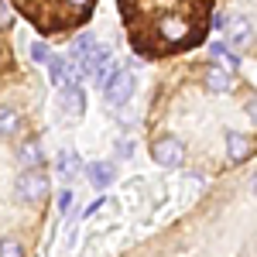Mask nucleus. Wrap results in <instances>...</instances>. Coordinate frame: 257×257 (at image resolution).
<instances>
[{"instance_id": "nucleus-1", "label": "nucleus", "mask_w": 257, "mask_h": 257, "mask_svg": "<svg viewBox=\"0 0 257 257\" xmlns=\"http://www.w3.org/2000/svg\"><path fill=\"white\" fill-rule=\"evenodd\" d=\"M120 24L141 59H178L213 35L216 0H117Z\"/></svg>"}, {"instance_id": "nucleus-2", "label": "nucleus", "mask_w": 257, "mask_h": 257, "mask_svg": "<svg viewBox=\"0 0 257 257\" xmlns=\"http://www.w3.org/2000/svg\"><path fill=\"white\" fill-rule=\"evenodd\" d=\"M14 18H24L41 38L62 41L82 31L93 14H96L99 0H4Z\"/></svg>"}, {"instance_id": "nucleus-3", "label": "nucleus", "mask_w": 257, "mask_h": 257, "mask_svg": "<svg viewBox=\"0 0 257 257\" xmlns=\"http://www.w3.org/2000/svg\"><path fill=\"white\" fill-rule=\"evenodd\" d=\"M11 35H14V11L0 0V93H7V89H14V86H21V82L28 79V72L14 59Z\"/></svg>"}, {"instance_id": "nucleus-4", "label": "nucleus", "mask_w": 257, "mask_h": 257, "mask_svg": "<svg viewBox=\"0 0 257 257\" xmlns=\"http://www.w3.org/2000/svg\"><path fill=\"white\" fill-rule=\"evenodd\" d=\"M134 72L131 69H110V76L103 79V103L106 106H123L127 99L134 96Z\"/></svg>"}, {"instance_id": "nucleus-5", "label": "nucleus", "mask_w": 257, "mask_h": 257, "mask_svg": "<svg viewBox=\"0 0 257 257\" xmlns=\"http://www.w3.org/2000/svg\"><path fill=\"white\" fill-rule=\"evenodd\" d=\"M59 110H65L72 120H82L86 113V93H82V82H65L59 89Z\"/></svg>"}, {"instance_id": "nucleus-6", "label": "nucleus", "mask_w": 257, "mask_h": 257, "mask_svg": "<svg viewBox=\"0 0 257 257\" xmlns=\"http://www.w3.org/2000/svg\"><path fill=\"white\" fill-rule=\"evenodd\" d=\"M93 45H96V38H93V31H86V28H82V31H76V35H72V41H69V65H76V62H82L86 59V55H89V48H93Z\"/></svg>"}, {"instance_id": "nucleus-7", "label": "nucleus", "mask_w": 257, "mask_h": 257, "mask_svg": "<svg viewBox=\"0 0 257 257\" xmlns=\"http://www.w3.org/2000/svg\"><path fill=\"white\" fill-rule=\"evenodd\" d=\"M45 65H48V82H52V89H62V86L69 82V62L52 52V59L45 62Z\"/></svg>"}, {"instance_id": "nucleus-8", "label": "nucleus", "mask_w": 257, "mask_h": 257, "mask_svg": "<svg viewBox=\"0 0 257 257\" xmlns=\"http://www.w3.org/2000/svg\"><path fill=\"white\" fill-rule=\"evenodd\" d=\"M82 168V161L76 151H62L59 158H55V175L62 178V182H69V178H76V172Z\"/></svg>"}, {"instance_id": "nucleus-9", "label": "nucleus", "mask_w": 257, "mask_h": 257, "mask_svg": "<svg viewBox=\"0 0 257 257\" xmlns=\"http://www.w3.org/2000/svg\"><path fill=\"white\" fill-rule=\"evenodd\" d=\"M86 172H89V182H93L96 189H106V185H110V182L117 178V168H113L110 161H93V165H89Z\"/></svg>"}, {"instance_id": "nucleus-10", "label": "nucleus", "mask_w": 257, "mask_h": 257, "mask_svg": "<svg viewBox=\"0 0 257 257\" xmlns=\"http://www.w3.org/2000/svg\"><path fill=\"white\" fill-rule=\"evenodd\" d=\"M31 59L41 62V65L52 59V48H48V41H35V45H31Z\"/></svg>"}, {"instance_id": "nucleus-11", "label": "nucleus", "mask_w": 257, "mask_h": 257, "mask_svg": "<svg viewBox=\"0 0 257 257\" xmlns=\"http://www.w3.org/2000/svg\"><path fill=\"white\" fill-rule=\"evenodd\" d=\"M55 206H59V213H69V206H72V192H69V189L59 192V202H55Z\"/></svg>"}]
</instances>
